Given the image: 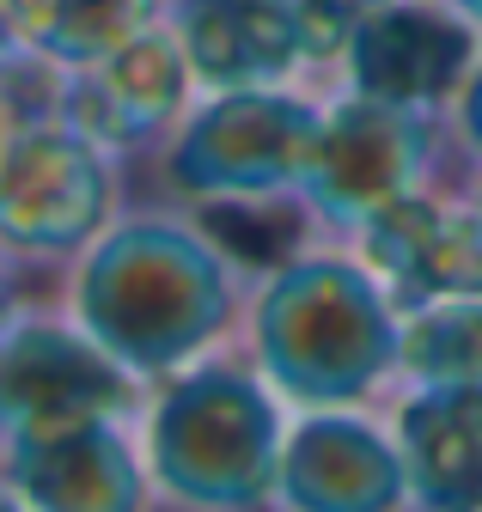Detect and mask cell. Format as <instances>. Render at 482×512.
I'll list each match as a JSON object with an SVG mask.
<instances>
[{"instance_id": "6da1fadb", "label": "cell", "mask_w": 482, "mask_h": 512, "mask_svg": "<svg viewBox=\"0 0 482 512\" xmlns=\"http://www.w3.org/2000/svg\"><path fill=\"white\" fill-rule=\"evenodd\" d=\"M251 275L190 220H110L68 275V317L147 391L238 348Z\"/></svg>"}, {"instance_id": "7a4b0ae2", "label": "cell", "mask_w": 482, "mask_h": 512, "mask_svg": "<svg viewBox=\"0 0 482 512\" xmlns=\"http://www.w3.org/2000/svg\"><path fill=\"white\" fill-rule=\"evenodd\" d=\"M238 354L263 372L287 415L385 409L397 397L403 317L360 256L299 250L293 263L257 275Z\"/></svg>"}, {"instance_id": "3957f363", "label": "cell", "mask_w": 482, "mask_h": 512, "mask_svg": "<svg viewBox=\"0 0 482 512\" xmlns=\"http://www.w3.org/2000/svg\"><path fill=\"white\" fill-rule=\"evenodd\" d=\"M135 433L159 512H275L287 403L238 348L153 384Z\"/></svg>"}, {"instance_id": "277c9868", "label": "cell", "mask_w": 482, "mask_h": 512, "mask_svg": "<svg viewBox=\"0 0 482 512\" xmlns=\"http://www.w3.org/2000/svg\"><path fill=\"white\" fill-rule=\"evenodd\" d=\"M318 128H324V110L281 86L220 92L208 110L184 122L177 147L165 153V177L190 208L299 196Z\"/></svg>"}, {"instance_id": "5b68a950", "label": "cell", "mask_w": 482, "mask_h": 512, "mask_svg": "<svg viewBox=\"0 0 482 512\" xmlns=\"http://www.w3.org/2000/svg\"><path fill=\"white\" fill-rule=\"evenodd\" d=\"M116 177L68 116H25L0 141V250L19 263H74L110 226Z\"/></svg>"}, {"instance_id": "8992f818", "label": "cell", "mask_w": 482, "mask_h": 512, "mask_svg": "<svg viewBox=\"0 0 482 512\" xmlns=\"http://www.w3.org/2000/svg\"><path fill=\"white\" fill-rule=\"evenodd\" d=\"M147 384L116 366L68 311H25L0 336V445L86 421H141Z\"/></svg>"}, {"instance_id": "52a82bcc", "label": "cell", "mask_w": 482, "mask_h": 512, "mask_svg": "<svg viewBox=\"0 0 482 512\" xmlns=\"http://www.w3.org/2000/svg\"><path fill=\"white\" fill-rule=\"evenodd\" d=\"M428 165H434L428 110L348 92L342 104L324 110L318 147L306 159V177H299V202H306L312 226L360 232L379 208L415 196Z\"/></svg>"}, {"instance_id": "ba28073f", "label": "cell", "mask_w": 482, "mask_h": 512, "mask_svg": "<svg viewBox=\"0 0 482 512\" xmlns=\"http://www.w3.org/2000/svg\"><path fill=\"white\" fill-rule=\"evenodd\" d=\"M275 512H415L391 421L379 409L287 415Z\"/></svg>"}, {"instance_id": "9c48e42d", "label": "cell", "mask_w": 482, "mask_h": 512, "mask_svg": "<svg viewBox=\"0 0 482 512\" xmlns=\"http://www.w3.org/2000/svg\"><path fill=\"white\" fill-rule=\"evenodd\" d=\"M0 488L25 512H159L135 421H86L0 445Z\"/></svg>"}, {"instance_id": "30bf717a", "label": "cell", "mask_w": 482, "mask_h": 512, "mask_svg": "<svg viewBox=\"0 0 482 512\" xmlns=\"http://www.w3.org/2000/svg\"><path fill=\"white\" fill-rule=\"evenodd\" d=\"M354 244L397 317H415L446 299H482V220L428 189L379 208L354 232Z\"/></svg>"}, {"instance_id": "8fae6325", "label": "cell", "mask_w": 482, "mask_h": 512, "mask_svg": "<svg viewBox=\"0 0 482 512\" xmlns=\"http://www.w3.org/2000/svg\"><path fill=\"white\" fill-rule=\"evenodd\" d=\"M342 55H348V92L385 98L403 110L446 104L476 68L470 25L446 7H409V0H379Z\"/></svg>"}, {"instance_id": "7c38bea8", "label": "cell", "mask_w": 482, "mask_h": 512, "mask_svg": "<svg viewBox=\"0 0 482 512\" xmlns=\"http://www.w3.org/2000/svg\"><path fill=\"white\" fill-rule=\"evenodd\" d=\"M190 80L196 74H190V55L177 43V31L147 25L123 49H110L104 61L80 68L62 116L80 128V135H92L104 153L141 147L147 135H159V128L184 110Z\"/></svg>"}, {"instance_id": "4fadbf2b", "label": "cell", "mask_w": 482, "mask_h": 512, "mask_svg": "<svg viewBox=\"0 0 482 512\" xmlns=\"http://www.w3.org/2000/svg\"><path fill=\"white\" fill-rule=\"evenodd\" d=\"M379 415L403 445L415 512H482V384H403Z\"/></svg>"}, {"instance_id": "5bb4252c", "label": "cell", "mask_w": 482, "mask_h": 512, "mask_svg": "<svg viewBox=\"0 0 482 512\" xmlns=\"http://www.w3.org/2000/svg\"><path fill=\"white\" fill-rule=\"evenodd\" d=\"M177 43L214 92L275 86L306 61L293 0H177Z\"/></svg>"}, {"instance_id": "9a60e30c", "label": "cell", "mask_w": 482, "mask_h": 512, "mask_svg": "<svg viewBox=\"0 0 482 512\" xmlns=\"http://www.w3.org/2000/svg\"><path fill=\"white\" fill-rule=\"evenodd\" d=\"M159 0H0L7 37L49 68H92L110 49H123L135 31L153 25Z\"/></svg>"}, {"instance_id": "2e32d148", "label": "cell", "mask_w": 482, "mask_h": 512, "mask_svg": "<svg viewBox=\"0 0 482 512\" xmlns=\"http://www.w3.org/2000/svg\"><path fill=\"white\" fill-rule=\"evenodd\" d=\"M403 384H482V299H446L403 317Z\"/></svg>"}, {"instance_id": "e0dca14e", "label": "cell", "mask_w": 482, "mask_h": 512, "mask_svg": "<svg viewBox=\"0 0 482 512\" xmlns=\"http://www.w3.org/2000/svg\"><path fill=\"white\" fill-rule=\"evenodd\" d=\"M299 7V37H306V61H330L348 49V37L360 31L379 0H293Z\"/></svg>"}, {"instance_id": "ac0fdd59", "label": "cell", "mask_w": 482, "mask_h": 512, "mask_svg": "<svg viewBox=\"0 0 482 512\" xmlns=\"http://www.w3.org/2000/svg\"><path fill=\"white\" fill-rule=\"evenodd\" d=\"M452 98H458V135H464V147L482 159V61L464 74V86H458Z\"/></svg>"}, {"instance_id": "d6986e66", "label": "cell", "mask_w": 482, "mask_h": 512, "mask_svg": "<svg viewBox=\"0 0 482 512\" xmlns=\"http://www.w3.org/2000/svg\"><path fill=\"white\" fill-rule=\"evenodd\" d=\"M452 13H458L464 25H476V31H482V0H452Z\"/></svg>"}, {"instance_id": "ffe728a7", "label": "cell", "mask_w": 482, "mask_h": 512, "mask_svg": "<svg viewBox=\"0 0 482 512\" xmlns=\"http://www.w3.org/2000/svg\"><path fill=\"white\" fill-rule=\"evenodd\" d=\"M7 128H13V110H7V98H0V141H7Z\"/></svg>"}, {"instance_id": "44dd1931", "label": "cell", "mask_w": 482, "mask_h": 512, "mask_svg": "<svg viewBox=\"0 0 482 512\" xmlns=\"http://www.w3.org/2000/svg\"><path fill=\"white\" fill-rule=\"evenodd\" d=\"M0 512H25V506H19V500H13L7 488H0Z\"/></svg>"}, {"instance_id": "7402d4cb", "label": "cell", "mask_w": 482, "mask_h": 512, "mask_svg": "<svg viewBox=\"0 0 482 512\" xmlns=\"http://www.w3.org/2000/svg\"><path fill=\"white\" fill-rule=\"evenodd\" d=\"M470 214H476V220H482V183H476V196H470Z\"/></svg>"}, {"instance_id": "603a6c76", "label": "cell", "mask_w": 482, "mask_h": 512, "mask_svg": "<svg viewBox=\"0 0 482 512\" xmlns=\"http://www.w3.org/2000/svg\"><path fill=\"white\" fill-rule=\"evenodd\" d=\"M7 43H13V37H7V19H0V49H7Z\"/></svg>"}]
</instances>
